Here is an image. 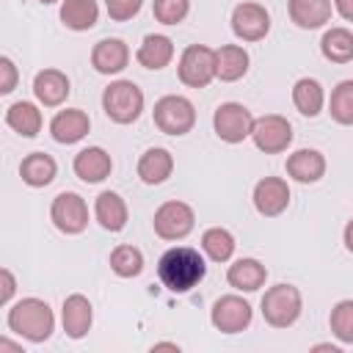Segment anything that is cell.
I'll use <instances>...</instances> for the list:
<instances>
[{"instance_id": "19", "label": "cell", "mask_w": 353, "mask_h": 353, "mask_svg": "<svg viewBox=\"0 0 353 353\" xmlns=\"http://www.w3.org/2000/svg\"><path fill=\"white\" fill-rule=\"evenodd\" d=\"M130 63V47L121 39H102L91 50V66L99 74H119Z\"/></svg>"}, {"instance_id": "16", "label": "cell", "mask_w": 353, "mask_h": 353, "mask_svg": "<svg viewBox=\"0 0 353 353\" xmlns=\"http://www.w3.org/2000/svg\"><path fill=\"white\" fill-rule=\"evenodd\" d=\"M72 168H74V176L77 179H83L88 185H97V182H102V179L110 176L113 160H110V154L102 146H85V149H80L74 154Z\"/></svg>"}, {"instance_id": "13", "label": "cell", "mask_w": 353, "mask_h": 353, "mask_svg": "<svg viewBox=\"0 0 353 353\" xmlns=\"http://www.w3.org/2000/svg\"><path fill=\"white\" fill-rule=\"evenodd\" d=\"M251 199L262 218H276L290 207V185L281 176H262L254 185Z\"/></svg>"}, {"instance_id": "28", "label": "cell", "mask_w": 353, "mask_h": 353, "mask_svg": "<svg viewBox=\"0 0 353 353\" xmlns=\"http://www.w3.org/2000/svg\"><path fill=\"white\" fill-rule=\"evenodd\" d=\"M6 124H8L14 132H19L22 138H36V135L41 132L44 119H41L39 105L19 99V102H14V105L6 108Z\"/></svg>"}, {"instance_id": "42", "label": "cell", "mask_w": 353, "mask_h": 353, "mask_svg": "<svg viewBox=\"0 0 353 353\" xmlns=\"http://www.w3.org/2000/svg\"><path fill=\"white\" fill-rule=\"evenodd\" d=\"M152 350H176V353H179V345H176V342H154Z\"/></svg>"}, {"instance_id": "20", "label": "cell", "mask_w": 353, "mask_h": 353, "mask_svg": "<svg viewBox=\"0 0 353 353\" xmlns=\"http://www.w3.org/2000/svg\"><path fill=\"white\" fill-rule=\"evenodd\" d=\"M226 281L229 287H234L237 292H256L265 287L268 281V268L254 259V256H243V259H234L226 270Z\"/></svg>"}, {"instance_id": "24", "label": "cell", "mask_w": 353, "mask_h": 353, "mask_svg": "<svg viewBox=\"0 0 353 353\" xmlns=\"http://www.w3.org/2000/svg\"><path fill=\"white\" fill-rule=\"evenodd\" d=\"M135 61L143 69L160 72L174 61V41L168 36H163V33H149V36H143L141 47L135 50Z\"/></svg>"}, {"instance_id": "38", "label": "cell", "mask_w": 353, "mask_h": 353, "mask_svg": "<svg viewBox=\"0 0 353 353\" xmlns=\"http://www.w3.org/2000/svg\"><path fill=\"white\" fill-rule=\"evenodd\" d=\"M0 303L3 306H8L11 303V298H14V292H17V279H14V273L8 270V268H3L0 270Z\"/></svg>"}, {"instance_id": "44", "label": "cell", "mask_w": 353, "mask_h": 353, "mask_svg": "<svg viewBox=\"0 0 353 353\" xmlns=\"http://www.w3.org/2000/svg\"><path fill=\"white\" fill-rule=\"evenodd\" d=\"M41 6H50V3H58V0H39Z\"/></svg>"}, {"instance_id": "14", "label": "cell", "mask_w": 353, "mask_h": 353, "mask_svg": "<svg viewBox=\"0 0 353 353\" xmlns=\"http://www.w3.org/2000/svg\"><path fill=\"white\" fill-rule=\"evenodd\" d=\"M61 323L69 339H83L94 325V306L83 292H72L63 298L61 306Z\"/></svg>"}, {"instance_id": "29", "label": "cell", "mask_w": 353, "mask_h": 353, "mask_svg": "<svg viewBox=\"0 0 353 353\" xmlns=\"http://www.w3.org/2000/svg\"><path fill=\"white\" fill-rule=\"evenodd\" d=\"M99 19L97 0H61V22L69 30H91Z\"/></svg>"}, {"instance_id": "25", "label": "cell", "mask_w": 353, "mask_h": 353, "mask_svg": "<svg viewBox=\"0 0 353 353\" xmlns=\"http://www.w3.org/2000/svg\"><path fill=\"white\" fill-rule=\"evenodd\" d=\"M174 174V154L163 146H152L138 157V176L143 185H163Z\"/></svg>"}, {"instance_id": "15", "label": "cell", "mask_w": 353, "mask_h": 353, "mask_svg": "<svg viewBox=\"0 0 353 353\" xmlns=\"http://www.w3.org/2000/svg\"><path fill=\"white\" fill-rule=\"evenodd\" d=\"M88 130H91V119H88V113H85L83 108L58 110V113L52 116V121H50V135H52V141H55V143H63V146L83 141V138L88 135Z\"/></svg>"}, {"instance_id": "9", "label": "cell", "mask_w": 353, "mask_h": 353, "mask_svg": "<svg viewBox=\"0 0 353 353\" xmlns=\"http://www.w3.org/2000/svg\"><path fill=\"white\" fill-rule=\"evenodd\" d=\"M251 320H254L251 303L243 295H234V292L221 295L210 309V323L221 334H240L251 325Z\"/></svg>"}, {"instance_id": "41", "label": "cell", "mask_w": 353, "mask_h": 353, "mask_svg": "<svg viewBox=\"0 0 353 353\" xmlns=\"http://www.w3.org/2000/svg\"><path fill=\"white\" fill-rule=\"evenodd\" d=\"M6 350H11V353H22V345H17V342H11V339H0V353H6Z\"/></svg>"}, {"instance_id": "31", "label": "cell", "mask_w": 353, "mask_h": 353, "mask_svg": "<svg viewBox=\"0 0 353 353\" xmlns=\"http://www.w3.org/2000/svg\"><path fill=\"white\" fill-rule=\"evenodd\" d=\"M234 234L223 226H210L204 234H201V251L212 259V262H229L234 256Z\"/></svg>"}, {"instance_id": "27", "label": "cell", "mask_w": 353, "mask_h": 353, "mask_svg": "<svg viewBox=\"0 0 353 353\" xmlns=\"http://www.w3.org/2000/svg\"><path fill=\"white\" fill-rule=\"evenodd\" d=\"M292 105H295V110H298L301 116H306V119L320 116L323 108H325V91H323V85H320L314 77H301V80H295V85H292Z\"/></svg>"}, {"instance_id": "1", "label": "cell", "mask_w": 353, "mask_h": 353, "mask_svg": "<svg viewBox=\"0 0 353 353\" xmlns=\"http://www.w3.org/2000/svg\"><path fill=\"white\" fill-rule=\"evenodd\" d=\"M204 276H207V262L190 245H174L157 259V279L174 295L190 292L204 281Z\"/></svg>"}, {"instance_id": "17", "label": "cell", "mask_w": 353, "mask_h": 353, "mask_svg": "<svg viewBox=\"0 0 353 353\" xmlns=\"http://www.w3.org/2000/svg\"><path fill=\"white\" fill-rule=\"evenodd\" d=\"M287 176L301 185H314L325 176V154L317 149H295L287 157Z\"/></svg>"}, {"instance_id": "6", "label": "cell", "mask_w": 353, "mask_h": 353, "mask_svg": "<svg viewBox=\"0 0 353 353\" xmlns=\"http://www.w3.org/2000/svg\"><path fill=\"white\" fill-rule=\"evenodd\" d=\"M152 226H154V234L160 240H168V243H176V240H185L193 226H196V212L188 201H179V199H171V201H163L157 210H154V218H152Z\"/></svg>"}, {"instance_id": "21", "label": "cell", "mask_w": 353, "mask_h": 353, "mask_svg": "<svg viewBox=\"0 0 353 353\" xmlns=\"http://www.w3.org/2000/svg\"><path fill=\"white\" fill-rule=\"evenodd\" d=\"M334 3L331 0H287L290 22H295L301 30H317L325 22H331Z\"/></svg>"}, {"instance_id": "36", "label": "cell", "mask_w": 353, "mask_h": 353, "mask_svg": "<svg viewBox=\"0 0 353 353\" xmlns=\"http://www.w3.org/2000/svg\"><path fill=\"white\" fill-rule=\"evenodd\" d=\"M143 8V0H105V11L113 22H127Z\"/></svg>"}, {"instance_id": "7", "label": "cell", "mask_w": 353, "mask_h": 353, "mask_svg": "<svg viewBox=\"0 0 353 353\" xmlns=\"http://www.w3.org/2000/svg\"><path fill=\"white\" fill-rule=\"evenodd\" d=\"M179 83L188 88H207L215 80V50L207 44H190L176 63Z\"/></svg>"}, {"instance_id": "40", "label": "cell", "mask_w": 353, "mask_h": 353, "mask_svg": "<svg viewBox=\"0 0 353 353\" xmlns=\"http://www.w3.org/2000/svg\"><path fill=\"white\" fill-rule=\"evenodd\" d=\"M342 243H345V248L353 254V218L345 223V232H342Z\"/></svg>"}, {"instance_id": "2", "label": "cell", "mask_w": 353, "mask_h": 353, "mask_svg": "<svg viewBox=\"0 0 353 353\" xmlns=\"http://www.w3.org/2000/svg\"><path fill=\"white\" fill-rule=\"evenodd\" d=\"M6 320H8V328L17 336H22V339H28L33 345L47 342L52 336V331H55V314H52L50 303L41 301V298H22V301H17L8 309Z\"/></svg>"}, {"instance_id": "10", "label": "cell", "mask_w": 353, "mask_h": 353, "mask_svg": "<svg viewBox=\"0 0 353 353\" xmlns=\"http://www.w3.org/2000/svg\"><path fill=\"white\" fill-rule=\"evenodd\" d=\"M50 221L63 234H80L88 226V204L80 193L63 190L50 204Z\"/></svg>"}, {"instance_id": "30", "label": "cell", "mask_w": 353, "mask_h": 353, "mask_svg": "<svg viewBox=\"0 0 353 353\" xmlns=\"http://www.w3.org/2000/svg\"><path fill=\"white\" fill-rule=\"evenodd\" d=\"M320 52L331 63H350L353 61V30L347 28H328L320 39Z\"/></svg>"}, {"instance_id": "22", "label": "cell", "mask_w": 353, "mask_h": 353, "mask_svg": "<svg viewBox=\"0 0 353 353\" xmlns=\"http://www.w3.org/2000/svg\"><path fill=\"white\" fill-rule=\"evenodd\" d=\"M248 52L240 44H221L215 50V77L221 83H237L248 74Z\"/></svg>"}, {"instance_id": "18", "label": "cell", "mask_w": 353, "mask_h": 353, "mask_svg": "<svg viewBox=\"0 0 353 353\" xmlns=\"http://www.w3.org/2000/svg\"><path fill=\"white\" fill-rule=\"evenodd\" d=\"M69 91H72V83L61 69H41L33 77V94H36L39 105H44V108L63 105Z\"/></svg>"}, {"instance_id": "4", "label": "cell", "mask_w": 353, "mask_h": 353, "mask_svg": "<svg viewBox=\"0 0 353 353\" xmlns=\"http://www.w3.org/2000/svg\"><path fill=\"white\" fill-rule=\"evenodd\" d=\"M143 91L132 80H113L102 91V110L116 124H132L143 113Z\"/></svg>"}, {"instance_id": "11", "label": "cell", "mask_w": 353, "mask_h": 353, "mask_svg": "<svg viewBox=\"0 0 353 353\" xmlns=\"http://www.w3.org/2000/svg\"><path fill=\"white\" fill-rule=\"evenodd\" d=\"M251 141L265 154H281L292 143V124L279 113H265V116L254 119Z\"/></svg>"}, {"instance_id": "3", "label": "cell", "mask_w": 353, "mask_h": 353, "mask_svg": "<svg viewBox=\"0 0 353 353\" xmlns=\"http://www.w3.org/2000/svg\"><path fill=\"white\" fill-rule=\"evenodd\" d=\"M259 309H262V317L268 325L290 328L298 323V317L303 312V295L295 284H273L265 290Z\"/></svg>"}, {"instance_id": "37", "label": "cell", "mask_w": 353, "mask_h": 353, "mask_svg": "<svg viewBox=\"0 0 353 353\" xmlns=\"http://www.w3.org/2000/svg\"><path fill=\"white\" fill-rule=\"evenodd\" d=\"M17 80H19V72L14 66V61L8 55L0 58V94H11L17 88Z\"/></svg>"}, {"instance_id": "34", "label": "cell", "mask_w": 353, "mask_h": 353, "mask_svg": "<svg viewBox=\"0 0 353 353\" xmlns=\"http://www.w3.org/2000/svg\"><path fill=\"white\" fill-rule=\"evenodd\" d=\"M328 328L339 345H353V298L334 303L328 314Z\"/></svg>"}, {"instance_id": "32", "label": "cell", "mask_w": 353, "mask_h": 353, "mask_svg": "<svg viewBox=\"0 0 353 353\" xmlns=\"http://www.w3.org/2000/svg\"><path fill=\"white\" fill-rule=\"evenodd\" d=\"M110 270L119 276V279H135L143 273V254L141 248L130 245V243H121L110 251Z\"/></svg>"}, {"instance_id": "23", "label": "cell", "mask_w": 353, "mask_h": 353, "mask_svg": "<svg viewBox=\"0 0 353 353\" xmlns=\"http://www.w3.org/2000/svg\"><path fill=\"white\" fill-rule=\"evenodd\" d=\"M94 218L105 232H121L130 218L127 201L116 190H102L94 201Z\"/></svg>"}, {"instance_id": "35", "label": "cell", "mask_w": 353, "mask_h": 353, "mask_svg": "<svg viewBox=\"0 0 353 353\" xmlns=\"http://www.w3.org/2000/svg\"><path fill=\"white\" fill-rule=\"evenodd\" d=\"M152 14L160 25H179L190 14V0H152Z\"/></svg>"}, {"instance_id": "33", "label": "cell", "mask_w": 353, "mask_h": 353, "mask_svg": "<svg viewBox=\"0 0 353 353\" xmlns=\"http://www.w3.org/2000/svg\"><path fill=\"white\" fill-rule=\"evenodd\" d=\"M328 113L336 124L353 127V80H342L334 85L328 99Z\"/></svg>"}, {"instance_id": "26", "label": "cell", "mask_w": 353, "mask_h": 353, "mask_svg": "<svg viewBox=\"0 0 353 353\" xmlns=\"http://www.w3.org/2000/svg\"><path fill=\"white\" fill-rule=\"evenodd\" d=\"M19 176L28 188H47L58 176V163L47 152H30L19 163Z\"/></svg>"}, {"instance_id": "39", "label": "cell", "mask_w": 353, "mask_h": 353, "mask_svg": "<svg viewBox=\"0 0 353 353\" xmlns=\"http://www.w3.org/2000/svg\"><path fill=\"white\" fill-rule=\"evenodd\" d=\"M334 3V11L345 19V22H353V0H331Z\"/></svg>"}, {"instance_id": "5", "label": "cell", "mask_w": 353, "mask_h": 353, "mask_svg": "<svg viewBox=\"0 0 353 353\" xmlns=\"http://www.w3.org/2000/svg\"><path fill=\"white\" fill-rule=\"evenodd\" d=\"M152 119H154V127L163 132V135H188L196 124V108L188 97L182 94H165L154 102V110H152Z\"/></svg>"}, {"instance_id": "43", "label": "cell", "mask_w": 353, "mask_h": 353, "mask_svg": "<svg viewBox=\"0 0 353 353\" xmlns=\"http://www.w3.org/2000/svg\"><path fill=\"white\" fill-rule=\"evenodd\" d=\"M312 350H331V353H339V347H336V345H331V342H320V345H314Z\"/></svg>"}, {"instance_id": "8", "label": "cell", "mask_w": 353, "mask_h": 353, "mask_svg": "<svg viewBox=\"0 0 353 353\" xmlns=\"http://www.w3.org/2000/svg\"><path fill=\"white\" fill-rule=\"evenodd\" d=\"M212 130L223 143H243L245 138H251L254 116L240 102H221L212 113Z\"/></svg>"}, {"instance_id": "12", "label": "cell", "mask_w": 353, "mask_h": 353, "mask_svg": "<svg viewBox=\"0 0 353 353\" xmlns=\"http://www.w3.org/2000/svg\"><path fill=\"white\" fill-rule=\"evenodd\" d=\"M232 33L240 41H262L270 33V14L259 3H240L232 11Z\"/></svg>"}]
</instances>
